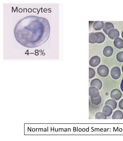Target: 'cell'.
<instances>
[{
    "mask_svg": "<svg viewBox=\"0 0 123 141\" xmlns=\"http://www.w3.org/2000/svg\"><path fill=\"white\" fill-rule=\"evenodd\" d=\"M97 71L98 74L100 76L105 77L108 76L109 70L106 66L105 65H101L98 68Z\"/></svg>",
    "mask_w": 123,
    "mask_h": 141,
    "instance_id": "cell-1",
    "label": "cell"
},
{
    "mask_svg": "<svg viewBox=\"0 0 123 141\" xmlns=\"http://www.w3.org/2000/svg\"><path fill=\"white\" fill-rule=\"evenodd\" d=\"M110 74L113 79L114 80L117 79L121 76V70L118 67L114 66L111 69Z\"/></svg>",
    "mask_w": 123,
    "mask_h": 141,
    "instance_id": "cell-2",
    "label": "cell"
},
{
    "mask_svg": "<svg viewBox=\"0 0 123 141\" xmlns=\"http://www.w3.org/2000/svg\"><path fill=\"white\" fill-rule=\"evenodd\" d=\"M122 94L121 91L118 89L116 88L113 89L110 93V97L112 99L117 100L121 98Z\"/></svg>",
    "mask_w": 123,
    "mask_h": 141,
    "instance_id": "cell-3",
    "label": "cell"
},
{
    "mask_svg": "<svg viewBox=\"0 0 123 141\" xmlns=\"http://www.w3.org/2000/svg\"><path fill=\"white\" fill-rule=\"evenodd\" d=\"M100 61V58L97 56H95L91 58L89 60V63L91 66L95 67L98 65Z\"/></svg>",
    "mask_w": 123,
    "mask_h": 141,
    "instance_id": "cell-4",
    "label": "cell"
},
{
    "mask_svg": "<svg viewBox=\"0 0 123 141\" xmlns=\"http://www.w3.org/2000/svg\"><path fill=\"white\" fill-rule=\"evenodd\" d=\"M113 52V48L111 46H108L104 47L103 50V53L104 56L109 57L112 55Z\"/></svg>",
    "mask_w": 123,
    "mask_h": 141,
    "instance_id": "cell-5",
    "label": "cell"
},
{
    "mask_svg": "<svg viewBox=\"0 0 123 141\" xmlns=\"http://www.w3.org/2000/svg\"><path fill=\"white\" fill-rule=\"evenodd\" d=\"M107 35L110 38L114 39L118 37L119 35V33L117 30L113 29L109 31Z\"/></svg>",
    "mask_w": 123,
    "mask_h": 141,
    "instance_id": "cell-6",
    "label": "cell"
},
{
    "mask_svg": "<svg viewBox=\"0 0 123 141\" xmlns=\"http://www.w3.org/2000/svg\"><path fill=\"white\" fill-rule=\"evenodd\" d=\"M91 85L92 87H96L98 89H100L102 87V83L100 79L96 78L93 80L91 81Z\"/></svg>",
    "mask_w": 123,
    "mask_h": 141,
    "instance_id": "cell-7",
    "label": "cell"
},
{
    "mask_svg": "<svg viewBox=\"0 0 123 141\" xmlns=\"http://www.w3.org/2000/svg\"><path fill=\"white\" fill-rule=\"evenodd\" d=\"M89 94L93 98L97 97L99 95L98 89L94 87H92L89 88Z\"/></svg>",
    "mask_w": 123,
    "mask_h": 141,
    "instance_id": "cell-8",
    "label": "cell"
},
{
    "mask_svg": "<svg viewBox=\"0 0 123 141\" xmlns=\"http://www.w3.org/2000/svg\"><path fill=\"white\" fill-rule=\"evenodd\" d=\"M98 35L96 33L92 32L89 34V42L94 44L97 43L98 39Z\"/></svg>",
    "mask_w": 123,
    "mask_h": 141,
    "instance_id": "cell-9",
    "label": "cell"
},
{
    "mask_svg": "<svg viewBox=\"0 0 123 141\" xmlns=\"http://www.w3.org/2000/svg\"><path fill=\"white\" fill-rule=\"evenodd\" d=\"M113 110L112 108L110 106L105 105L103 108L102 112L107 117H109L112 114Z\"/></svg>",
    "mask_w": 123,
    "mask_h": 141,
    "instance_id": "cell-10",
    "label": "cell"
},
{
    "mask_svg": "<svg viewBox=\"0 0 123 141\" xmlns=\"http://www.w3.org/2000/svg\"><path fill=\"white\" fill-rule=\"evenodd\" d=\"M113 43L115 47L118 49L123 48V40L120 38L117 37L115 39Z\"/></svg>",
    "mask_w": 123,
    "mask_h": 141,
    "instance_id": "cell-11",
    "label": "cell"
},
{
    "mask_svg": "<svg viewBox=\"0 0 123 141\" xmlns=\"http://www.w3.org/2000/svg\"><path fill=\"white\" fill-rule=\"evenodd\" d=\"M114 28L113 24L109 22L106 23L104 25L103 30L106 34L110 30L113 29Z\"/></svg>",
    "mask_w": 123,
    "mask_h": 141,
    "instance_id": "cell-12",
    "label": "cell"
},
{
    "mask_svg": "<svg viewBox=\"0 0 123 141\" xmlns=\"http://www.w3.org/2000/svg\"><path fill=\"white\" fill-rule=\"evenodd\" d=\"M104 24L102 21H96L93 24V27L96 30H98L103 28Z\"/></svg>",
    "mask_w": 123,
    "mask_h": 141,
    "instance_id": "cell-13",
    "label": "cell"
},
{
    "mask_svg": "<svg viewBox=\"0 0 123 141\" xmlns=\"http://www.w3.org/2000/svg\"><path fill=\"white\" fill-rule=\"evenodd\" d=\"M112 119H123V113L121 110H117L114 111L112 116Z\"/></svg>",
    "mask_w": 123,
    "mask_h": 141,
    "instance_id": "cell-14",
    "label": "cell"
},
{
    "mask_svg": "<svg viewBox=\"0 0 123 141\" xmlns=\"http://www.w3.org/2000/svg\"><path fill=\"white\" fill-rule=\"evenodd\" d=\"M105 105H108L111 106L113 110H115L117 107V102L113 99H109L105 102Z\"/></svg>",
    "mask_w": 123,
    "mask_h": 141,
    "instance_id": "cell-15",
    "label": "cell"
},
{
    "mask_svg": "<svg viewBox=\"0 0 123 141\" xmlns=\"http://www.w3.org/2000/svg\"><path fill=\"white\" fill-rule=\"evenodd\" d=\"M98 35V39L97 43H101L105 41V36L101 32H96Z\"/></svg>",
    "mask_w": 123,
    "mask_h": 141,
    "instance_id": "cell-16",
    "label": "cell"
},
{
    "mask_svg": "<svg viewBox=\"0 0 123 141\" xmlns=\"http://www.w3.org/2000/svg\"><path fill=\"white\" fill-rule=\"evenodd\" d=\"M116 58L117 61L120 62H123V51H120L116 55Z\"/></svg>",
    "mask_w": 123,
    "mask_h": 141,
    "instance_id": "cell-17",
    "label": "cell"
},
{
    "mask_svg": "<svg viewBox=\"0 0 123 141\" xmlns=\"http://www.w3.org/2000/svg\"><path fill=\"white\" fill-rule=\"evenodd\" d=\"M97 113V119H106L107 116L103 112H99Z\"/></svg>",
    "mask_w": 123,
    "mask_h": 141,
    "instance_id": "cell-18",
    "label": "cell"
},
{
    "mask_svg": "<svg viewBox=\"0 0 123 141\" xmlns=\"http://www.w3.org/2000/svg\"><path fill=\"white\" fill-rule=\"evenodd\" d=\"M89 77L91 78L93 77L95 75V71L93 68H90L89 70Z\"/></svg>",
    "mask_w": 123,
    "mask_h": 141,
    "instance_id": "cell-19",
    "label": "cell"
},
{
    "mask_svg": "<svg viewBox=\"0 0 123 141\" xmlns=\"http://www.w3.org/2000/svg\"><path fill=\"white\" fill-rule=\"evenodd\" d=\"M118 106L120 109L123 110V99H122L119 102Z\"/></svg>",
    "mask_w": 123,
    "mask_h": 141,
    "instance_id": "cell-20",
    "label": "cell"
},
{
    "mask_svg": "<svg viewBox=\"0 0 123 141\" xmlns=\"http://www.w3.org/2000/svg\"><path fill=\"white\" fill-rule=\"evenodd\" d=\"M120 87L121 90L123 92V78L121 81Z\"/></svg>",
    "mask_w": 123,
    "mask_h": 141,
    "instance_id": "cell-21",
    "label": "cell"
},
{
    "mask_svg": "<svg viewBox=\"0 0 123 141\" xmlns=\"http://www.w3.org/2000/svg\"><path fill=\"white\" fill-rule=\"evenodd\" d=\"M32 10L31 8H30L28 10V12H32Z\"/></svg>",
    "mask_w": 123,
    "mask_h": 141,
    "instance_id": "cell-22",
    "label": "cell"
},
{
    "mask_svg": "<svg viewBox=\"0 0 123 141\" xmlns=\"http://www.w3.org/2000/svg\"><path fill=\"white\" fill-rule=\"evenodd\" d=\"M23 10L22 8H19L18 10V11L20 12H22Z\"/></svg>",
    "mask_w": 123,
    "mask_h": 141,
    "instance_id": "cell-23",
    "label": "cell"
},
{
    "mask_svg": "<svg viewBox=\"0 0 123 141\" xmlns=\"http://www.w3.org/2000/svg\"><path fill=\"white\" fill-rule=\"evenodd\" d=\"M121 36L123 38V30L122 32V33H121Z\"/></svg>",
    "mask_w": 123,
    "mask_h": 141,
    "instance_id": "cell-24",
    "label": "cell"
},
{
    "mask_svg": "<svg viewBox=\"0 0 123 141\" xmlns=\"http://www.w3.org/2000/svg\"><path fill=\"white\" fill-rule=\"evenodd\" d=\"M121 70H122V72L123 73V65L122 66V67H121Z\"/></svg>",
    "mask_w": 123,
    "mask_h": 141,
    "instance_id": "cell-25",
    "label": "cell"
},
{
    "mask_svg": "<svg viewBox=\"0 0 123 141\" xmlns=\"http://www.w3.org/2000/svg\"><path fill=\"white\" fill-rule=\"evenodd\" d=\"M41 9V8H40V9H39V11L38 12V13H37V14L39 13V11H40V9Z\"/></svg>",
    "mask_w": 123,
    "mask_h": 141,
    "instance_id": "cell-26",
    "label": "cell"
},
{
    "mask_svg": "<svg viewBox=\"0 0 123 141\" xmlns=\"http://www.w3.org/2000/svg\"><path fill=\"white\" fill-rule=\"evenodd\" d=\"M41 8L42 9H41V12H42V9H42V7H41Z\"/></svg>",
    "mask_w": 123,
    "mask_h": 141,
    "instance_id": "cell-27",
    "label": "cell"
}]
</instances>
